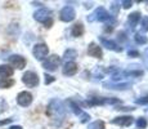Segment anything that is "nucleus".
<instances>
[{"instance_id": "obj_17", "label": "nucleus", "mask_w": 148, "mask_h": 129, "mask_svg": "<svg viewBox=\"0 0 148 129\" xmlns=\"http://www.w3.org/2000/svg\"><path fill=\"white\" fill-rule=\"evenodd\" d=\"M139 19H140V13H139V12H134V13H132V14H130V16H129V18H127V22H129L130 27H132V28H134L135 26L138 25Z\"/></svg>"}, {"instance_id": "obj_29", "label": "nucleus", "mask_w": 148, "mask_h": 129, "mask_svg": "<svg viewBox=\"0 0 148 129\" xmlns=\"http://www.w3.org/2000/svg\"><path fill=\"white\" fill-rule=\"evenodd\" d=\"M53 81H54V77L45 74V84H50V83H53Z\"/></svg>"}, {"instance_id": "obj_13", "label": "nucleus", "mask_w": 148, "mask_h": 129, "mask_svg": "<svg viewBox=\"0 0 148 129\" xmlns=\"http://www.w3.org/2000/svg\"><path fill=\"white\" fill-rule=\"evenodd\" d=\"M103 87L107 89H115V90H125L129 89L132 84L129 83H121V84H113V83H103Z\"/></svg>"}, {"instance_id": "obj_2", "label": "nucleus", "mask_w": 148, "mask_h": 129, "mask_svg": "<svg viewBox=\"0 0 148 129\" xmlns=\"http://www.w3.org/2000/svg\"><path fill=\"white\" fill-rule=\"evenodd\" d=\"M34 18L38 22L44 23L47 27H50V25H52V12L47 8H41V9L36 10L34 13Z\"/></svg>"}, {"instance_id": "obj_24", "label": "nucleus", "mask_w": 148, "mask_h": 129, "mask_svg": "<svg viewBox=\"0 0 148 129\" xmlns=\"http://www.w3.org/2000/svg\"><path fill=\"white\" fill-rule=\"evenodd\" d=\"M77 57V53H76V50L73 49H68L64 52V58L68 59V58H76Z\"/></svg>"}, {"instance_id": "obj_28", "label": "nucleus", "mask_w": 148, "mask_h": 129, "mask_svg": "<svg viewBox=\"0 0 148 129\" xmlns=\"http://www.w3.org/2000/svg\"><path fill=\"white\" fill-rule=\"evenodd\" d=\"M121 5L125 8V9H129V8L133 5V3L129 1V0H124V1H121Z\"/></svg>"}, {"instance_id": "obj_1", "label": "nucleus", "mask_w": 148, "mask_h": 129, "mask_svg": "<svg viewBox=\"0 0 148 129\" xmlns=\"http://www.w3.org/2000/svg\"><path fill=\"white\" fill-rule=\"evenodd\" d=\"M48 114L52 116L53 120L58 121V124L66 116V107L61 99H52L48 105Z\"/></svg>"}, {"instance_id": "obj_5", "label": "nucleus", "mask_w": 148, "mask_h": 129, "mask_svg": "<svg viewBox=\"0 0 148 129\" xmlns=\"http://www.w3.org/2000/svg\"><path fill=\"white\" fill-rule=\"evenodd\" d=\"M61 63V58H59L57 54H52V56L47 57V58L42 61V67L48 71H56L57 67Z\"/></svg>"}, {"instance_id": "obj_22", "label": "nucleus", "mask_w": 148, "mask_h": 129, "mask_svg": "<svg viewBox=\"0 0 148 129\" xmlns=\"http://www.w3.org/2000/svg\"><path fill=\"white\" fill-rule=\"evenodd\" d=\"M136 128L138 129H146L147 128V120L144 119V117H139L138 120H136Z\"/></svg>"}, {"instance_id": "obj_20", "label": "nucleus", "mask_w": 148, "mask_h": 129, "mask_svg": "<svg viewBox=\"0 0 148 129\" xmlns=\"http://www.w3.org/2000/svg\"><path fill=\"white\" fill-rule=\"evenodd\" d=\"M13 84H14L13 79H0V88H3V89L10 88Z\"/></svg>"}, {"instance_id": "obj_8", "label": "nucleus", "mask_w": 148, "mask_h": 129, "mask_svg": "<svg viewBox=\"0 0 148 129\" xmlns=\"http://www.w3.org/2000/svg\"><path fill=\"white\" fill-rule=\"evenodd\" d=\"M17 103H18L19 106H22V107L30 106L31 103H32V94L26 90L18 93V96H17Z\"/></svg>"}, {"instance_id": "obj_6", "label": "nucleus", "mask_w": 148, "mask_h": 129, "mask_svg": "<svg viewBox=\"0 0 148 129\" xmlns=\"http://www.w3.org/2000/svg\"><path fill=\"white\" fill-rule=\"evenodd\" d=\"M22 81H23L25 85H27L28 88H35L39 85V76L36 72L34 71H27V72L23 74L22 76Z\"/></svg>"}, {"instance_id": "obj_27", "label": "nucleus", "mask_w": 148, "mask_h": 129, "mask_svg": "<svg viewBox=\"0 0 148 129\" xmlns=\"http://www.w3.org/2000/svg\"><path fill=\"white\" fill-rule=\"evenodd\" d=\"M89 119H90L89 114H85V112H82V115H80V121H81V123H86Z\"/></svg>"}, {"instance_id": "obj_23", "label": "nucleus", "mask_w": 148, "mask_h": 129, "mask_svg": "<svg viewBox=\"0 0 148 129\" xmlns=\"http://www.w3.org/2000/svg\"><path fill=\"white\" fill-rule=\"evenodd\" d=\"M134 39H135L136 44H146L147 43V38L144 35H142V34H135Z\"/></svg>"}, {"instance_id": "obj_3", "label": "nucleus", "mask_w": 148, "mask_h": 129, "mask_svg": "<svg viewBox=\"0 0 148 129\" xmlns=\"http://www.w3.org/2000/svg\"><path fill=\"white\" fill-rule=\"evenodd\" d=\"M88 19H89V21L108 22V21H111V19H112V16H111V13H108L103 7H101V8H98V9H97L90 17H88Z\"/></svg>"}, {"instance_id": "obj_15", "label": "nucleus", "mask_w": 148, "mask_h": 129, "mask_svg": "<svg viewBox=\"0 0 148 129\" xmlns=\"http://www.w3.org/2000/svg\"><path fill=\"white\" fill-rule=\"evenodd\" d=\"M99 40H101L102 45H103V47H106L107 49L116 50V52H121V48L119 47V45L116 44L115 41H112V40H108V39H106V38H101Z\"/></svg>"}, {"instance_id": "obj_19", "label": "nucleus", "mask_w": 148, "mask_h": 129, "mask_svg": "<svg viewBox=\"0 0 148 129\" xmlns=\"http://www.w3.org/2000/svg\"><path fill=\"white\" fill-rule=\"evenodd\" d=\"M68 103H70V106H71V110L73 111V114H75V115H77V116L82 115V110L80 108V106H79L77 103H76V102H73V101H68Z\"/></svg>"}, {"instance_id": "obj_18", "label": "nucleus", "mask_w": 148, "mask_h": 129, "mask_svg": "<svg viewBox=\"0 0 148 129\" xmlns=\"http://www.w3.org/2000/svg\"><path fill=\"white\" fill-rule=\"evenodd\" d=\"M71 34H72V36H75V38H80L82 34H84V26H82V23L73 25L72 30H71Z\"/></svg>"}, {"instance_id": "obj_21", "label": "nucleus", "mask_w": 148, "mask_h": 129, "mask_svg": "<svg viewBox=\"0 0 148 129\" xmlns=\"http://www.w3.org/2000/svg\"><path fill=\"white\" fill-rule=\"evenodd\" d=\"M88 129H106V127H104V123L102 120H97V121L92 123Z\"/></svg>"}, {"instance_id": "obj_12", "label": "nucleus", "mask_w": 148, "mask_h": 129, "mask_svg": "<svg viewBox=\"0 0 148 129\" xmlns=\"http://www.w3.org/2000/svg\"><path fill=\"white\" fill-rule=\"evenodd\" d=\"M88 53L90 57H94V58H102L103 56V52H102L101 47L97 45L95 43H90L89 47H88Z\"/></svg>"}, {"instance_id": "obj_4", "label": "nucleus", "mask_w": 148, "mask_h": 129, "mask_svg": "<svg viewBox=\"0 0 148 129\" xmlns=\"http://www.w3.org/2000/svg\"><path fill=\"white\" fill-rule=\"evenodd\" d=\"M48 53H49V48H48V45L44 44V43H38V44L34 45L32 54L39 61H44V58L48 56Z\"/></svg>"}, {"instance_id": "obj_16", "label": "nucleus", "mask_w": 148, "mask_h": 129, "mask_svg": "<svg viewBox=\"0 0 148 129\" xmlns=\"http://www.w3.org/2000/svg\"><path fill=\"white\" fill-rule=\"evenodd\" d=\"M92 105H113V103H119V99L116 98H93L90 101Z\"/></svg>"}, {"instance_id": "obj_11", "label": "nucleus", "mask_w": 148, "mask_h": 129, "mask_svg": "<svg viewBox=\"0 0 148 129\" xmlns=\"http://www.w3.org/2000/svg\"><path fill=\"white\" fill-rule=\"evenodd\" d=\"M62 72H63V75H66V76L75 75V74L77 72V65H76L73 61H68L64 63L63 68H62Z\"/></svg>"}, {"instance_id": "obj_30", "label": "nucleus", "mask_w": 148, "mask_h": 129, "mask_svg": "<svg viewBox=\"0 0 148 129\" xmlns=\"http://www.w3.org/2000/svg\"><path fill=\"white\" fill-rule=\"evenodd\" d=\"M12 120L13 119H3V120H0V127H3V125H7V124H9V123H12Z\"/></svg>"}, {"instance_id": "obj_26", "label": "nucleus", "mask_w": 148, "mask_h": 129, "mask_svg": "<svg viewBox=\"0 0 148 129\" xmlns=\"http://www.w3.org/2000/svg\"><path fill=\"white\" fill-rule=\"evenodd\" d=\"M135 103H138V105H148V96L147 97H142V98H138L135 101Z\"/></svg>"}, {"instance_id": "obj_14", "label": "nucleus", "mask_w": 148, "mask_h": 129, "mask_svg": "<svg viewBox=\"0 0 148 129\" xmlns=\"http://www.w3.org/2000/svg\"><path fill=\"white\" fill-rule=\"evenodd\" d=\"M14 70L9 65H0V79H9L13 75Z\"/></svg>"}, {"instance_id": "obj_10", "label": "nucleus", "mask_w": 148, "mask_h": 129, "mask_svg": "<svg viewBox=\"0 0 148 129\" xmlns=\"http://www.w3.org/2000/svg\"><path fill=\"white\" fill-rule=\"evenodd\" d=\"M133 119H134V117H132L129 115H124V116L115 117L111 123L115 125H120V127H129V125L133 124Z\"/></svg>"}, {"instance_id": "obj_25", "label": "nucleus", "mask_w": 148, "mask_h": 129, "mask_svg": "<svg viewBox=\"0 0 148 129\" xmlns=\"http://www.w3.org/2000/svg\"><path fill=\"white\" fill-rule=\"evenodd\" d=\"M142 30L143 31H148V17H143L142 18Z\"/></svg>"}, {"instance_id": "obj_33", "label": "nucleus", "mask_w": 148, "mask_h": 129, "mask_svg": "<svg viewBox=\"0 0 148 129\" xmlns=\"http://www.w3.org/2000/svg\"><path fill=\"white\" fill-rule=\"evenodd\" d=\"M146 57H148V48L146 49Z\"/></svg>"}, {"instance_id": "obj_32", "label": "nucleus", "mask_w": 148, "mask_h": 129, "mask_svg": "<svg viewBox=\"0 0 148 129\" xmlns=\"http://www.w3.org/2000/svg\"><path fill=\"white\" fill-rule=\"evenodd\" d=\"M9 129H22V127H19V125H12Z\"/></svg>"}, {"instance_id": "obj_7", "label": "nucleus", "mask_w": 148, "mask_h": 129, "mask_svg": "<svg viewBox=\"0 0 148 129\" xmlns=\"http://www.w3.org/2000/svg\"><path fill=\"white\" fill-rule=\"evenodd\" d=\"M59 17H61V19L63 22H71V21L75 19L76 12H75V9H73V7H71V5H66V7L61 10Z\"/></svg>"}, {"instance_id": "obj_9", "label": "nucleus", "mask_w": 148, "mask_h": 129, "mask_svg": "<svg viewBox=\"0 0 148 129\" xmlns=\"http://www.w3.org/2000/svg\"><path fill=\"white\" fill-rule=\"evenodd\" d=\"M9 63L12 65V67L22 70L26 66V59H25V57L19 56V54H13V56L9 57Z\"/></svg>"}, {"instance_id": "obj_31", "label": "nucleus", "mask_w": 148, "mask_h": 129, "mask_svg": "<svg viewBox=\"0 0 148 129\" xmlns=\"http://www.w3.org/2000/svg\"><path fill=\"white\" fill-rule=\"evenodd\" d=\"M127 54H129L130 57H133V56H134V57H138V56H139V53H138V52H134V50H132V52L129 50V53H127Z\"/></svg>"}]
</instances>
